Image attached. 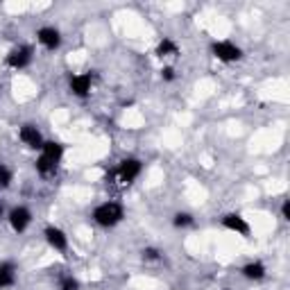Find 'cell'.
<instances>
[{
    "label": "cell",
    "mask_w": 290,
    "mask_h": 290,
    "mask_svg": "<svg viewBox=\"0 0 290 290\" xmlns=\"http://www.w3.org/2000/svg\"><path fill=\"white\" fill-rule=\"evenodd\" d=\"M39 41L45 45V48L54 50L57 45H59L61 36H59V32L54 30V27H43V30H39Z\"/></svg>",
    "instance_id": "obj_7"
},
{
    "label": "cell",
    "mask_w": 290,
    "mask_h": 290,
    "mask_svg": "<svg viewBox=\"0 0 290 290\" xmlns=\"http://www.w3.org/2000/svg\"><path fill=\"white\" fill-rule=\"evenodd\" d=\"M193 222V218L188 216V213H179V216H175V225L177 227H188Z\"/></svg>",
    "instance_id": "obj_17"
},
{
    "label": "cell",
    "mask_w": 290,
    "mask_h": 290,
    "mask_svg": "<svg viewBox=\"0 0 290 290\" xmlns=\"http://www.w3.org/2000/svg\"><path fill=\"white\" fill-rule=\"evenodd\" d=\"M61 290H77V281L66 279V281H64V288H61Z\"/></svg>",
    "instance_id": "obj_18"
},
{
    "label": "cell",
    "mask_w": 290,
    "mask_h": 290,
    "mask_svg": "<svg viewBox=\"0 0 290 290\" xmlns=\"http://www.w3.org/2000/svg\"><path fill=\"white\" fill-rule=\"evenodd\" d=\"M9 222H11V227H14L16 231H23L25 227L30 225V211L27 209H14V211L9 213Z\"/></svg>",
    "instance_id": "obj_6"
},
{
    "label": "cell",
    "mask_w": 290,
    "mask_h": 290,
    "mask_svg": "<svg viewBox=\"0 0 290 290\" xmlns=\"http://www.w3.org/2000/svg\"><path fill=\"white\" fill-rule=\"evenodd\" d=\"M41 148H43V157H48V159H52L54 163L59 161L61 159V152H64V148H61L59 143H43V145H41Z\"/></svg>",
    "instance_id": "obj_11"
},
{
    "label": "cell",
    "mask_w": 290,
    "mask_h": 290,
    "mask_svg": "<svg viewBox=\"0 0 290 290\" xmlns=\"http://www.w3.org/2000/svg\"><path fill=\"white\" fill-rule=\"evenodd\" d=\"M138 172H141V163H138L136 159H125V161L120 163V168H118V175H120L123 182H132Z\"/></svg>",
    "instance_id": "obj_3"
},
{
    "label": "cell",
    "mask_w": 290,
    "mask_h": 290,
    "mask_svg": "<svg viewBox=\"0 0 290 290\" xmlns=\"http://www.w3.org/2000/svg\"><path fill=\"white\" fill-rule=\"evenodd\" d=\"M54 166H57V163H54L52 159H48V157H41L39 161H36V170H39V172H43V175H45V172H50V170H52Z\"/></svg>",
    "instance_id": "obj_15"
},
{
    "label": "cell",
    "mask_w": 290,
    "mask_h": 290,
    "mask_svg": "<svg viewBox=\"0 0 290 290\" xmlns=\"http://www.w3.org/2000/svg\"><path fill=\"white\" fill-rule=\"evenodd\" d=\"M157 54H159V57H166V54H177V45L172 43V41L163 39L161 43H159V48H157Z\"/></svg>",
    "instance_id": "obj_14"
},
{
    "label": "cell",
    "mask_w": 290,
    "mask_h": 290,
    "mask_svg": "<svg viewBox=\"0 0 290 290\" xmlns=\"http://www.w3.org/2000/svg\"><path fill=\"white\" fill-rule=\"evenodd\" d=\"M243 275H245L247 279H263V275H266V268L261 266V263H250V266L243 268Z\"/></svg>",
    "instance_id": "obj_12"
},
{
    "label": "cell",
    "mask_w": 290,
    "mask_h": 290,
    "mask_svg": "<svg viewBox=\"0 0 290 290\" xmlns=\"http://www.w3.org/2000/svg\"><path fill=\"white\" fill-rule=\"evenodd\" d=\"M161 73H163V77H166V79H172V77H175V70H172V68H163Z\"/></svg>",
    "instance_id": "obj_21"
},
{
    "label": "cell",
    "mask_w": 290,
    "mask_h": 290,
    "mask_svg": "<svg viewBox=\"0 0 290 290\" xmlns=\"http://www.w3.org/2000/svg\"><path fill=\"white\" fill-rule=\"evenodd\" d=\"M143 256H148V259H157L159 252L157 250H145V252H143Z\"/></svg>",
    "instance_id": "obj_20"
},
{
    "label": "cell",
    "mask_w": 290,
    "mask_h": 290,
    "mask_svg": "<svg viewBox=\"0 0 290 290\" xmlns=\"http://www.w3.org/2000/svg\"><path fill=\"white\" fill-rule=\"evenodd\" d=\"M70 91L75 95H86L91 91V75H77L70 79Z\"/></svg>",
    "instance_id": "obj_8"
},
{
    "label": "cell",
    "mask_w": 290,
    "mask_h": 290,
    "mask_svg": "<svg viewBox=\"0 0 290 290\" xmlns=\"http://www.w3.org/2000/svg\"><path fill=\"white\" fill-rule=\"evenodd\" d=\"M20 138H23V143L25 145H30V148H41V145H43L41 134L34 125H25V127L20 129Z\"/></svg>",
    "instance_id": "obj_5"
},
{
    "label": "cell",
    "mask_w": 290,
    "mask_h": 290,
    "mask_svg": "<svg viewBox=\"0 0 290 290\" xmlns=\"http://www.w3.org/2000/svg\"><path fill=\"white\" fill-rule=\"evenodd\" d=\"M32 59V50L30 48H18V50H11L9 57H7V64L14 66V68H20V66L30 64Z\"/></svg>",
    "instance_id": "obj_4"
},
{
    "label": "cell",
    "mask_w": 290,
    "mask_h": 290,
    "mask_svg": "<svg viewBox=\"0 0 290 290\" xmlns=\"http://www.w3.org/2000/svg\"><path fill=\"white\" fill-rule=\"evenodd\" d=\"M45 238H48V243L52 247H57V250H66V236H64V231H59V229H54V227H48L45 229Z\"/></svg>",
    "instance_id": "obj_9"
},
{
    "label": "cell",
    "mask_w": 290,
    "mask_h": 290,
    "mask_svg": "<svg viewBox=\"0 0 290 290\" xmlns=\"http://www.w3.org/2000/svg\"><path fill=\"white\" fill-rule=\"evenodd\" d=\"M9 182H11V172H9V168L0 166V188L9 186Z\"/></svg>",
    "instance_id": "obj_16"
},
{
    "label": "cell",
    "mask_w": 290,
    "mask_h": 290,
    "mask_svg": "<svg viewBox=\"0 0 290 290\" xmlns=\"http://www.w3.org/2000/svg\"><path fill=\"white\" fill-rule=\"evenodd\" d=\"M120 218H123V209L116 202H107V204L95 209V220L102 227H113L116 222H120Z\"/></svg>",
    "instance_id": "obj_1"
},
{
    "label": "cell",
    "mask_w": 290,
    "mask_h": 290,
    "mask_svg": "<svg viewBox=\"0 0 290 290\" xmlns=\"http://www.w3.org/2000/svg\"><path fill=\"white\" fill-rule=\"evenodd\" d=\"M281 213H284L286 220H290V202H288V200L284 202V207H281Z\"/></svg>",
    "instance_id": "obj_19"
},
{
    "label": "cell",
    "mask_w": 290,
    "mask_h": 290,
    "mask_svg": "<svg viewBox=\"0 0 290 290\" xmlns=\"http://www.w3.org/2000/svg\"><path fill=\"white\" fill-rule=\"evenodd\" d=\"M0 213H2V207H0Z\"/></svg>",
    "instance_id": "obj_22"
},
{
    "label": "cell",
    "mask_w": 290,
    "mask_h": 290,
    "mask_svg": "<svg viewBox=\"0 0 290 290\" xmlns=\"http://www.w3.org/2000/svg\"><path fill=\"white\" fill-rule=\"evenodd\" d=\"M213 54H216L218 59H222V61L241 59V50H238L234 43H227V41H222V43H213Z\"/></svg>",
    "instance_id": "obj_2"
},
{
    "label": "cell",
    "mask_w": 290,
    "mask_h": 290,
    "mask_svg": "<svg viewBox=\"0 0 290 290\" xmlns=\"http://www.w3.org/2000/svg\"><path fill=\"white\" fill-rule=\"evenodd\" d=\"M11 284H14V266L2 263V266H0V288H2V286H11Z\"/></svg>",
    "instance_id": "obj_13"
},
{
    "label": "cell",
    "mask_w": 290,
    "mask_h": 290,
    "mask_svg": "<svg viewBox=\"0 0 290 290\" xmlns=\"http://www.w3.org/2000/svg\"><path fill=\"white\" fill-rule=\"evenodd\" d=\"M222 225L227 227V229H234V231H241V234H250V227H247V222L243 220L241 216H225V220H222Z\"/></svg>",
    "instance_id": "obj_10"
}]
</instances>
